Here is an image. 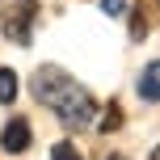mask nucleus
<instances>
[{"label": "nucleus", "mask_w": 160, "mask_h": 160, "mask_svg": "<svg viewBox=\"0 0 160 160\" xmlns=\"http://www.w3.org/2000/svg\"><path fill=\"white\" fill-rule=\"evenodd\" d=\"M30 88H34V97H38L68 131H84V127L97 122V97L88 93L80 80H72L63 68L42 63L38 72L30 76Z\"/></svg>", "instance_id": "obj_1"}, {"label": "nucleus", "mask_w": 160, "mask_h": 160, "mask_svg": "<svg viewBox=\"0 0 160 160\" xmlns=\"http://www.w3.org/2000/svg\"><path fill=\"white\" fill-rule=\"evenodd\" d=\"M34 17H38V0H13V8L4 13V38L17 42V47H30Z\"/></svg>", "instance_id": "obj_2"}, {"label": "nucleus", "mask_w": 160, "mask_h": 160, "mask_svg": "<svg viewBox=\"0 0 160 160\" xmlns=\"http://www.w3.org/2000/svg\"><path fill=\"white\" fill-rule=\"evenodd\" d=\"M34 143V131H30V118H8L4 127H0V148H4L8 156H21L25 148Z\"/></svg>", "instance_id": "obj_3"}, {"label": "nucleus", "mask_w": 160, "mask_h": 160, "mask_svg": "<svg viewBox=\"0 0 160 160\" xmlns=\"http://www.w3.org/2000/svg\"><path fill=\"white\" fill-rule=\"evenodd\" d=\"M139 97L152 101V105H160V59H152V63L139 72Z\"/></svg>", "instance_id": "obj_4"}, {"label": "nucleus", "mask_w": 160, "mask_h": 160, "mask_svg": "<svg viewBox=\"0 0 160 160\" xmlns=\"http://www.w3.org/2000/svg\"><path fill=\"white\" fill-rule=\"evenodd\" d=\"M13 101H17V72L0 68V105H13Z\"/></svg>", "instance_id": "obj_5"}, {"label": "nucleus", "mask_w": 160, "mask_h": 160, "mask_svg": "<svg viewBox=\"0 0 160 160\" xmlns=\"http://www.w3.org/2000/svg\"><path fill=\"white\" fill-rule=\"evenodd\" d=\"M122 127V110H118V105H105V114H101V122H97V131H101V135H110V131H118Z\"/></svg>", "instance_id": "obj_6"}, {"label": "nucleus", "mask_w": 160, "mask_h": 160, "mask_svg": "<svg viewBox=\"0 0 160 160\" xmlns=\"http://www.w3.org/2000/svg\"><path fill=\"white\" fill-rule=\"evenodd\" d=\"M148 38V17L143 8H131V42H143Z\"/></svg>", "instance_id": "obj_7"}, {"label": "nucleus", "mask_w": 160, "mask_h": 160, "mask_svg": "<svg viewBox=\"0 0 160 160\" xmlns=\"http://www.w3.org/2000/svg\"><path fill=\"white\" fill-rule=\"evenodd\" d=\"M51 160H80V152H76V143H68V139H59V143L51 148Z\"/></svg>", "instance_id": "obj_8"}, {"label": "nucleus", "mask_w": 160, "mask_h": 160, "mask_svg": "<svg viewBox=\"0 0 160 160\" xmlns=\"http://www.w3.org/2000/svg\"><path fill=\"white\" fill-rule=\"evenodd\" d=\"M97 4H101L105 17H122V13H127V0H97Z\"/></svg>", "instance_id": "obj_9"}, {"label": "nucleus", "mask_w": 160, "mask_h": 160, "mask_svg": "<svg viewBox=\"0 0 160 160\" xmlns=\"http://www.w3.org/2000/svg\"><path fill=\"white\" fill-rule=\"evenodd\" d=\"M152 160H160V143H156V148H152Z\"/></svg>", "instance_id": "obj_10"}, {"label": "nucleus", "mask_w": 160, "mask_h": 160, "mask_svg": "<svg viewBox=\"0 0 160 160\" xmlns=\"http://www.w3.org/2000/svg\"><path fill=\"white\" fill-rule=\"evenodd\" d=\"M110 160H127V156H110Z\"/></svg>", "instance_id": "obj_11"}]
</instances>
